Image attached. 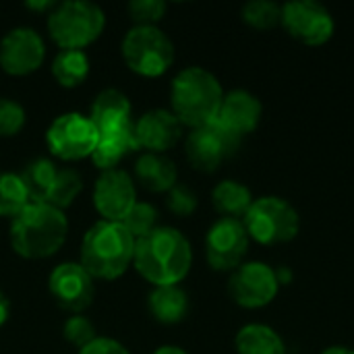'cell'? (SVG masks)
Listing matches in <instances>:
<instances>
[{
	"mask_svg": "<svg viewBox=\"0 0 354 354\" xmlns=\"http://www.w3.org/2000/svg\"><path fill=\"white\" fill-rule=\"evenodd\" d=\"M243 21L255 29H272L282 23V4L272 0H251L241 10Z\"/></svg>",
	"mask_w": 354,
	"mask_h": 354,
	"instance_id": "28",
	"label": "cell"
},
{
	"mask_svg": "<svg viewBox=\"0 0 354 354\" xmlns=\"http://www.w3.org/2000/svg\"><path fill=\"white\" fill-rule=\"evenodd\" d=\"M68 234V220L64 212L29 201L23 212L10 220V247L25 259H46L58 253Z\"/></svg>",
	"mask_w": 354,
	"mask_h": 354,
	"instance_id": "2",
	"label": "cell"
},
{
	"mask_svg": "<svg viewBox=\"0 0 354 354\" xmlns=\"http://www.w3.org/2000/svg\"><path fill=\"white\" fill-rule=\"evenodd\" d=\"M168 209L180 218L191 216L197 209V195L187 185H174L168 191Z\"/></svg>",
	"mask_w": 354,
	"mask_h": 354,
	"instance_id": "33",
	"label": "cell"
},
{
	"mask_svg": "<svg viewBox=\"0 0 354 354\" xmlns=\"http://www.w3.org/2000/svg\"><path fill=\"white\" fill-rule=\"evenodd\" d=\"M137 139H135V122L122 129H112L106 133H100L97 145L91 153V162L102 172L114 170L129 153L137 151Z\"/></svg>",
	"mask_w": 354,
	"mask_h": 354,
	"instance_id": "19",
	"label": "cell"
},
{
	"mask_svg": "<svg viewBox=\"0 0 354 354\" xmlns=\"http://www.w3.org/2000/svg\"><path fill=\"white\" fill-rule=\"evenodd\" d=\"M224 89L214 73L203 66L183 68L170 87L172 114L183 127L199 129L212 124L220 112Z\"/></svg>",
	"mask_w": 354,
	"mask_h": 354,
	"instance_id": "3",
	"label": "cell"
},
{
	"mask_svg": "<svg viewBox=\"0 0 354 354\" xmlns=\"http://www.w3.org/2000/svg\"><path fill=\"white\" fill-rule=\"evenodd\" d=\"M249 241L243 220L220 218L205 236L207 263L218 272H234L249 251Z\"/></svg>",
	"mask_w": 354,
	"mask_h": 354,
	"instance_id": "11",
	"label": "cell"
},
{
	"mask_svg": "<svg viewBox=\"0 0 354 354\" xmlns=\"http://www.w3.org/2000/svg\"><path fill=\"white\" fill-rule=\"evenodd\" d=\"M29 203L27 189L19 174L0 172V216L15 218Z\"/></svg>",
	"mask_w": 354,
	"mask_h": 354,
	"instance_id": "27",
	"label": "cell"
},
{
	"mask_svg": "<svg viewBox=\"0 0 354 354\" xmlns=\"http://www.w3.org/2000/svg\"><path fill=\"white\" fill-rule=\"evenodd\" d=\"M153 354H187L183 348H178V346H160L158 351Z\"/></svg>",
	"mask_w": 354,
	"mask_h": 354,
	"instance_id": "39",
	"label": "cell"
},
{
	"mask_svg": "<svg viewBox=\"0 0 354 354\" xmlns=\"http://www.w3.org/2000/svg\"><path fill=\"white\" fill-rule=\"evenodd\" d=\"M243 224L251 241L259 245H280L292 241L299 234L301 218L286 199L266 195L251 203Z\"/></svg>",
	"mask_w": 354,
	"mask_h": 354,
	"instance_id": "6",
	"label": "cell"
},
{
	"mask_svg": "<svg viewBox=\"0 0 354 354\" xmlns=\"http://www.w3.org/2000/svg\"><path fill=\"white\" fill-rule=\"evenodd\" d=\"M97 139L100 133L89 116L79 112L60 114L46 133V143L52 156L62 162H79L83 158H91Z\"/></svg>",
	"mask_w": 354,
	"mask_h": 354,
	"instance_id": "8",
	"label": "cell"
},
{
	"mask_svg": "<svg viewBox=\"0 0 354 354\" xmlns=\"http://www.w3.org/2000/svg\"><path fill=\"white\" fill-rule=\"evenodd\" d=\"M46 58V44L31 27H15L0 41V68L12 77L35 73Z\"/></svg>",
	"mask_w": 354,
	"mask_h": 354,
	"instance_id": "13",
	"label": "cell"
},
{
	"mask_svg": "<svg viewBox=\"0 0 354 354\" xmlns=\"http://www.w3.org/2000/svg\"><path fill=\"white\" fill-rule=\"evenodd\" d=\"M52 75L58 85L79 87L89 75V58L83 50H60L52 60Z\"/></svg>",
	"mask_w": 354,
	"mask_h": 354,
	"instance_id": "24",
	"label": "cell"
},
{
	"mask_svg": "<svg viewBox=\"0 0 354 354\" xmlns=\"http://www.w3.org/2000/svg\"><path fill=\"white\" fill-rule=\"evenodd\" d=\"M253 195L247 185L239 180H222L212 191V203L222 214V218L243 220L253 203Z\"/></svg>",
	"mask_w": 354,
	"mask_h": 354,
	"instance_id": "23",
	"label": "cell"
},
{
	"mask_svg": "<svg viewBox=\"0 0 354 354\" xmlns=\"http://www.w3.org/2000/svg\"><path fill=\"white\" fill-rule=\"evenodd\" d=\"M280 290L276 270L263 261L241 263L228 282V292L232 301L245 309H261L270 305Z\"/></svg>",
	"mask_w": 354,
	"mask_h": 354,
	"instance_id": "10",
	"label": "cell"
},
{
	"mask_svg": "<svg viewBox=\"0 0 354 354\" xmlns=\"http://www.w3.org/2000/svg\"><path fill=\"white\" fill-rule=\"evenodd\" d=\"M241 143V137L222 129L216 120L212 124L193 129L185 141L187 160L201 172H214L228 160Z\"/></svg>",
	"mask_w": 354,
	"mask_h": 354,
	"instance_id": "12",
	"label": "cell"
},
{
	"mask_svg": "<svg viewBox=\"0 0 354 354\" xmlns=\"http://www.w3.org/2000/svg\"><path fill=\"white\" fill-rule=\"evenodd\" d=\"M25 6H27V8H31V10H48V12H50V10L56 6V2H52V0H41V2H35V0H33V2H27Z\"/></svg>",
	"mask_w": 354,
	"mask_h": 354,
	"instance_id": "36",
	"label": "cell"
},
{
	"mask_svg": "<svg viewBox=\"0 0 354 354\" xmlns=\"http://www.w3.org/2000/svg\"><path fill=\"white\" fill-rule=\"evenodd\" d=\"M147 305L153 319L166 326L183 322L189 311L187 292L178 286H156L147 299Z\"/></svg>",
	"mask_w": 354,
	"mask_h": 354,
	"instance_id": "22",
	"label": "cell"
},
{
	"mask_svg": "<svg viewBox=\"0 0 354 354\" xmlns=\"http://www.w3.org/2000/svg\"><path fill=\"white\" fill-rule=\"evenodd\" d=\"M62 334H64V338H66L73 346H77V348H83V346H87L91 340L97 338V336H95L93 324H91L85 315H73V317H68V319L64 322Z\"/></svg>",
	"mask_w": 354,
	"mask_h": 354,
	"instance_id": "32",
	"label": "cell"
},
{
	"mask_svg": "<svg viewBox=\"0 0 354 354\" xmlns=\"http://www.w3.org/2000/svg\"><path fill=\"white\" fill-rule=\"evenodd\" d=\"M276 278H278L280 286L282 284H290L292 282V272L288 268H276Z\"/></svg>",
	"mask_w": 354,
	"mask_h": 354,
	"instance_id": "37",
	"label": "cell"
},
{
	"mask_svg": "<svg viewBox=\"0 0 354 354\" xmlns=\"http://www.w3.org/2000/svg\"><path fill=\"white\" fill-rule=\"evenodd\" d=\"M176 164L164 153H143L135 162V180L151 193H166L176 185Z\"/></svg>",
	"mask_w": 354,
	"mask_h": 354,
	"instance_id": "20",
	"label": "cell"
},
{
	"mask_svg": "<svg viewBox=\"0 0 354 354\" xmlns=\"http://www.w3.org/2000/svg\"><path fill=\"white\" fill-rule=\"evenodd\" d=\"M131 112L133 110L129 97L120 89L108 87L95 95L89 110V120L93 122L97 133H106L112 129H122L133 124Z\"/></svg>",
	"mask_w": 354,
	"mask_h": 354,
	"instance_id": "18",
	"label": "cell"
},
{
	"mask_svg": "<svg viewBox=\"0 0 354 354\" xmlns=\"http://www.w3.org/2000/svg\"><path fill=\"white\" fill-rule=\"evenodd\" d=\"M137 241L120 222L100 220L83 236L81 266L100 280L120 278L135 259Z\"/></svg>",
	"mask_w": 354,
	"mask_h": 354,
	"instance_id": "4",
	"label": "cell"
},
{
	"mask_svg": "<svg viewBox=\"0 0 354 354\" xmlns=\"http://www.w3.org/2000/svg\"><path fill=\"white\" fill-rule=\"evenodd\" d=\"M135 270L156 286H178L191 270L193 251L187 236L172 226H158L135 245Z\"/></svg>",
	"mask_w": 354,
	"mask_h": 354,
	"instance_id": "1",
	"label": "cell"
},
{
	"mask_svg": "<svg viewBox=\"0 0 354 354\" xmlns=\"http://www.w3.org/2000/svg\"><path fill=\"white\" fill-rule=\"evenodd\" d=\"M236 354H286L282 336L266 324L243 326L234 338Z\"/></svg>",
	"mask_w": 354,
	"mask_h": 354,
	"instance_id": "21",
	"label": "cell"
},
{
	"mask_svg": "<svg viewBox=\"0 0 354 354\" xmlns=\"http://www.w3.org/2000/svg\"><path fill=\"white\" fill-rule=\"evenodd\" d=\"M104 27V10L89 0H66L48 12V31L60 50H83L91 46Z\"/></svg>",
	"mask_w": 354,
	"mask_h": 354,
	"instance_id": "5",
	"label": "cell"
},
{
	"mask_svg": "<svg viewBox=\"0 0 354 354\" xmlns=\"http://www.w3.org/2000/svg\"><path fill=\"white\" fill-rule=\"evenodd\" d=\"M168 6L164 0H133L127 6L129 17L137 25H156L158 21L164 19Z\"/></svg>",
	"mask_w": 354,
	"mask_h": 354,
	"instance_id": "31",
	"label": "cell"
},
{
	"mask_svg": "<svg viewBox=\"0 0 354 354\" xmlns=\"http://www.w3.org/2000/svg\"><path fill=\"white\" fill-rule=\"evenodd\" d=\"M183 135V124L172 110L156 108L135 120L137 147L145 153H164L172 149Z\"/></svg>",
	"mask_w": 354,
	"mask_h": 354,
	"instance_id": "16",
	"label": "cell"
},
{
	"mask_svg": "<svg viewBox=\"0 0 354 354\" xmlns=\"http://www.w3.org/2000/svg\"><path fill=\"white\" fill-rule=\"evenodd\" d=\"M77 354H131L124 344L112 340V338H95L87 346L79 348Z\"/></svg>",
	"mask_w": 354,
	"mask_h": 354,
	"instance_id": "34",
	"label": "cell"
},
{
	"mask_svg": "<svg viewBox=\"0 0 354 354\" xmlns=\"http://www.w3.org/2000/svg\"><path fill=\"white\" fill-rule=\"evenodd\" d=\"M122 58L133 73L160 77L174 62V44L156 25H135L122 39Z\"/></svg>",
	"mask_w": 354,
	"mask_h": 354,
	"instance_id": "7",
	"label": "cell"
},
{
	"mask_svg": "<svg viewBox=\"0 0 354 354\" xmlns=\"http://www.w3.org/2000/svg\"><path fill=\"white\" fill-rule=\"evenodd\" d=\"M8 315H10V303H8L6 295L0 292V328L8 322Z\"/></svg>",
	"mask_w": 354,
	"mask_h": 354,
	"instance_id": "35",
	"label": "cell"
},
{
	"mask_svg": "<svg viewBox=\"0 0 354 354\" xmlns=\"http://www.w3.org/2000/svg\"><path fill=\"white\" fill-rule=\"evenodd\" d=\"M290 37L307 46H324L336 29L332 12L317 0H290L282 4V23Z\"/></svg>",
	"mask_w": 354,
	"mask_h": 354,
	"instance_id": "9",
	"label": "cell"
},
{
	"mask_svg": "<svg viewBox=\"0 0 354 354\" xmlns=\"http://www.w3.org/2000/svg\"><path fill=\"white\" fill-rule=\"evenodd\" d=\"M81 191H83V180H81L79 172L73 168H58L46 203L64 212L68 205H73V201L79 197Z\"/></svg>",
	"mask_w": 354,
	"mask_h": 354,
	"instance_id": "26",
	"label": "cell"
},
{
	"mask_svg": "<svg viewBox=\"0 0 354 354\" xmlns=\"http://www.w3.org/2000/svg\"><path fill=\"white\" fill-rule=\"evenodd\" d=\"M135 241L147 236L151 230L158 228V209L149 203H143V201H137L131 212L127 214V218L120 222Z\"/></svg>",
	"mask_w": 354,
	"mask_h": 354,
	"instance_id": "29",
	"label": "cell"
},
{
	"mask_svg": "<svg viewBox=\"0 0 354 354\" xmlns=\"http://www.w3.org/2000/svg\"><path fill=\"white\" fill-rule=\"evenodd\" d=\"M261 102L257 95H253L247 89H232L224 93L220 112L216 116V122L226 129L228 133L243 137L247 133H253L261 120Z\"/></svg>",
	"mask_w": 354,
	"mask_h": 354,
	"instance_id": "17",
	"label": "cell"
},
{
	"mask_svg": "<svg viewBox=\"0 0 354 354\" xmlns=\"http://www.w3.org/2000/svg\"><path fill=\"white\" fill-rule=\"evenodd\" d=\"M25 127V110L19 102L0 97V137L8 139L23 131Z\"/></svg>",
	"mask_w": 354,
	"mask_h": 354,
	"instance_id": "30",
	"label": "cell"
},
{
	"mask_svg": "<svg viewBox=\"0 0 354 354\" xmlns=\"http://www.w3.org/2000/svg\"><path fill=\"white\" fill-rule=\"evenodd\" d=\"M48 288L54 301L71 313L85 311L95 295V284L91 274L75 261L60 263L52 270L48 278Z\"/></svg>",
	"mask_w": 354,
	"mask_h": 354,
	"instance_id": "14",
	"label": "cell"
},
{
	"mask_svg": "<svg viewBox=\"0 0 354 354\" xmlns=\"http://www.w3.org/2000/svg\"><path fill=\"white\" fill-rule=\"evenodd\" d=\"M56 164L46 160V158H39V160H33L29 162L23 172L19 174L25 189H27V195H29V201L33 203H46L48 199V193L54 185V178H56Z\"/></svg>",
	"mask_w": 354,
	"mask_h": 354,
	"instance_id": "25",
	"label": "cell"
},
{
	"mask_svg": "<svg viewBox=\"0 0 354 354\" xmlns=\"http://www.w3.org/2000/svg\"><path fill=\"white\" fill-rule=\"evenodd\" d=\"M322 354H354V351L348 348V346H330V348H326Z\"/></svg>",
	"mask_w": 354,
	"mask_h": 354,
	"instance_id": "38",
	"label": "cell"
},
{
	"mask_svg": "<svg viewBox=\"0 0 354 354\" xmlns=\"http://www.w3.org/2000/svg\"><path fill=\"white\" fill-rule=\"evenodd\" d=\"M137 203V189L129 172L114 168L97 176L93 187V207L108 222H122Z\"/></svg>",
	"mask_w": 354,
	"mask_h": 354,
	"instance_id": "15",
	"label": "cell"
}]
</instances>
